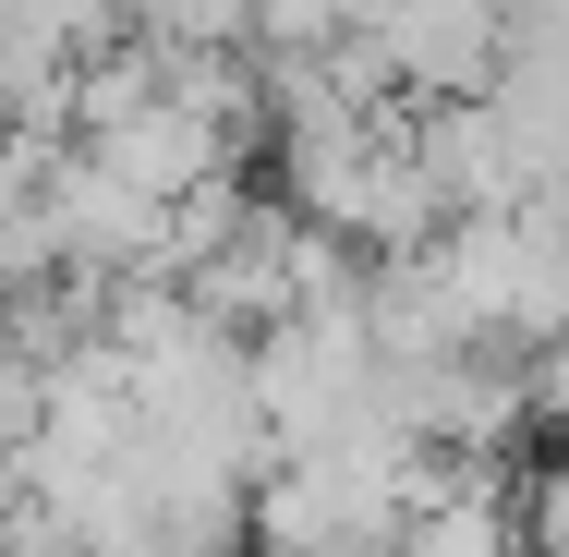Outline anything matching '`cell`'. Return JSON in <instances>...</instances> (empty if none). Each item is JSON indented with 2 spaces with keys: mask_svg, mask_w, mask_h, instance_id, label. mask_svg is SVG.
Returning a JSON list of instances; mask_svg holds the SVG:
<instances>
[{
  "mask_svg": "<svg viewBox=\"0 0 569 557\" xmlns=\"http://www.w3.org/2000/svg\"><path fill=\"white\" fill-rule=\"evenodd\" d=\"M73 158H86V170H110V182L133 195V207H182L194 182H219V170H242L219 121L170 110V98H146L133 121H110V133H98V146H73Z\"/></svg>",
  "mask_w": 569,
  "mask_h": 557,
  "instance_id": "cell-1",
  "label": "cell"
},
{
  "mask_svg": "<svg viewBox=\"0 0 569 557\" xmlns=\"http://www.w3.org/2000/svg\"><path fill=\"white\" fill-rule=\"evenodd\" d=\"M388 557H521V534H509V485H497V460H460V485L437 497V509H412V521L388 534Z\"/></svg>",
  "mask_w": 569,
  "mask_h": 557,
  "instance_id": "cell-2",
  "label": "cell"
}]
</instances>
